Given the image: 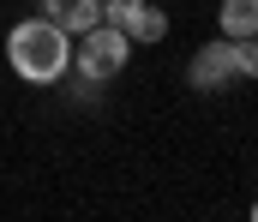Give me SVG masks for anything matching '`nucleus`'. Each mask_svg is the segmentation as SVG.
Masks as SVG:
<instances>
[{
    "label": "nucleus",
    "mask_w": 258,
    "mask_h": 222,
    "mask_svg": "<svg viewBox=\"0 0 258 222\" xmlns=\"http://www.w3.org/2000/svg\"><path fill=\"white\" fill-rule=\"evenodd\" d=\"M186 78H192V90H222L228 78H240V66H234V42H228V36L204 42L192 60H186Z\"/></svg>",
    "instance_id": "20e7f679"
},
{
    "label": "nucleus",
    "mask_w": 258,
    "mask_h": 222,
    "mask_svg": "<svg viewBox=\"0 0 258 222\" xmlns=\"http://www.w3.org/2000/svg\"><path fill=\"white\" fill-rule=\"evenodd\" d=\"M6 66L24 84H60L72 72V36L48 18H24L6 30Z\"/></svg>",
    "instance_id": "f257e3e1"
},
{
    "label": "nucleus",
    "mask_w": 258,
    "mask_h": 222,
    "mask_svg": "<svg viewBox=\"0 0 258 222\" xmlns=\"http://www.w3.org/2000/svg\"><path fill=\"white\" fill-rule=\"evenodd\" d=\"M42 18L60 24L66 36H84L102 24V0H42Z\"/></svg>",
    "instance_id": "39448f33"
},
{
    "label": "nucleus",
    "mask_w": 258,
    "mask_h": 222,
    "mask_svg": "<svg viewBox=\"0 0 258 222\" xmlns=\"http://www.w3.org/2000/svg\"><path fill=\"white\" fill-rule=\"evenodd\" d=\"M102 24H114L126 42H162L168 36V12L150 0H102Z\"/></svg>",
    "instance_id": "7ed1b4c3"
},
{
    "label": "nucleus",
    "mask_w": 258,
    "mask_h": 222,
    "mask_svg": "<svg viewBox=\"0 0 258 222\" xmlns=\"http://www.w3.org/2000/svg\"><path fill=\"white\" fill-rule=\"evenodd\" d=\"M126 54H132V42L114 30V24H96V30H84L78 36V48H72V66L90 78V84H108V78L126 66Z\"/></svg>",
    "instance_id": "f03ea898"
},
{
    "label": "nucleus",
    "mask_w": 258,
    "mask_h": 222,
    "mask_svg": "<svg viewBox=\"0 0 258 222\" xmlns=\"http://www.w3.org/2000/svg\"><path fill=\"white\" fill-rule=\"evenodd\" d=\"M252 222H258V204H252Z\"/></svg>",
    "instance_id": "6e6552de"
},
{
    "label": "nucleus",
    "mask_w": 258,
    "mask_h": 222,
    "mask_svg": "<svg viewBox=\"0 0 258 222\" xmlns=\"http://www.w3.org/2000/svg\"><path fill=\"white\" fill-rule=\"evenodd\" d=\"M216 24H222V36H228V42L258 36V0H222V6H216Z\"/></svg>",
    "instance_id": "423d86ee"
},
{
    "label": "nucleus",
    "mask_w": 258,
    "mask_h": 222,
    "mask_svg": "<svg viewBox=\"0 0 258 222\" xmlns=\"http://www.w3.org/2000/svg\"><path fill=\"white\" fill-rule=\"evenodd\" d=\"M234 66H240V78H258V36L234 42Z\"/></svg>",
    "instance_id": "0eeeda50"
}]
</instances>
